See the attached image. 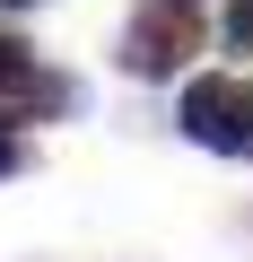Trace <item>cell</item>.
Listing matches in <instances>:
<instances>
[{"mask_svg": "<svg viewBox=\"0 0 253 262\" xmlns=\"http://www.w3.org/2000/svg\"><path fill=\"white\" fill-rule=\"evenodd\" d=\"M9 175H27V140H18L9 122H0V184H9Z\"/></svg>", "mask_w": 253, "mask_h": 262, "instance_id": "277c9868", "label": "cell"}, {"mask_svg": "<svg viewBox=\"0 0 253 262\" xmlns=\"http://www.w3.org/2000/svg\"><path fill=\"white\" fill-rule=\"evenodd\" d=\"M201 44H210V27H201L192 0H140L131 27H122V44H113V61L131 79H175V70H192Z\"/></svg>", "mask_w": 253, "mask_h": 262, "instance_id": "6da1fadb", "label": "cell"}, {"mask_svg": "<svg viewBox=\"0 0 253 262\" xmlns=\"http://www.w3.org/2000/svg\"><path fill=\"white\" fill-rule=\"evenodd\" d=\"M244 158H253V149H244Z\"/></svg>", "mask_w": 253, "mask_h": 262, "instance_id": "52a82bcc", "label": "cell"}, {"mask_svg": "<svg viewBox=\"0 0 253 262\" xmlns=\"http://www.w3.org/2000/svg\"><path fill=\"white\" fill-rule=\"evenodd\" d=\"M70 105H79V88L61 70H44L35 44L0 35V122H44V114H70Z\"/></svg>", "mask_w": 253, "mask_h": 262, "instance_id": "3957f363", "label": "cell"}, {"mask_svg": "<svg viewBox=\"0 0 253 262\" xmlns=\"http://www.w3.org/2000/svg\"><path fill=\"white\" fill-rule=\"evenodd\" d=\"M175 122H183V140H201L218 158H244L253 149V79H192Z\"/></svg>", "mask_w": 253, "mask_h": 262, "instance_id": "7a4b0ae2", "label": "cell"}, {"mask_svg": "<svg viewBox=\"0 0 253 262\" xmlns=\"http://www.w3.org/2000/svg\"><path fill=\"white\" fill-rule=\"evenodd\" d=\"M0 9H27V0H0Z\"/></svg>", "mask_w": 253, "mask_h": 262, "instance_id": "8992f818", "label": "cell"}, {"mask_svg": "<svg viewBox=\"0 0 253 262\" xmlns=\"http://www.w3.org/2000/svg\"><path fill=\"white\" fill-rule=\"evenodd\" d=\"M227 44H236V53H253V0H236V9H227Z\"/></svg>", "mask_w": 253, "mask_h": 262, "instance_id": "5b68a950", "label": "cell"}]
</instances>
